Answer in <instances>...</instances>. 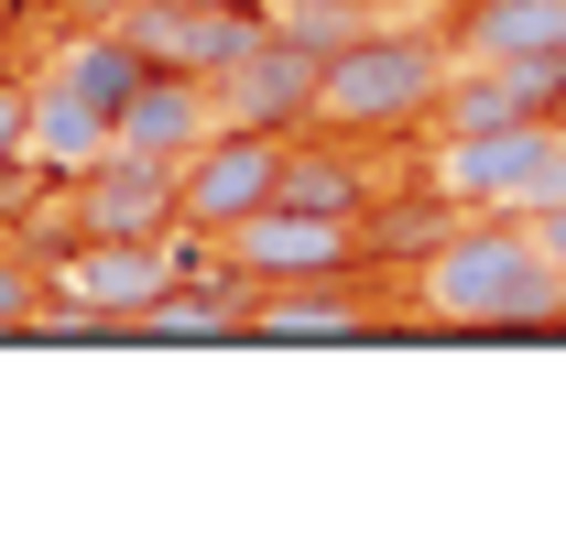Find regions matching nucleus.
I'll return each instance as SVG.
<instances>
[{
  "instance_id": "obj_1",
  "label": "nucleus",
  "mask_w": 566,
  "mask_h": 544,
  "mask_svg": "<svg viewBox=\"0 0 566 544\" xmlns=\"http://www.w3.org/2000/svg\"><path fill=\"white\" fill-rule=\"evenodd\" d=\"M415 327L447 338H556L566 262L534 240V218H458L415 262Z\"/></svg>"
},
{
  "instance_id": "obj_2",
  "label": "nucleus",
  "mask_w": 566,
  "mask_h": 544,
  "mask_svg": "<svg viewBox=\"0 0 566 544\" xmlns=\"http://www.w3.org/2000/svg\"><path fill=\"white\" fill-rule=\"evenodd\" d=\"M447 76H458V44L447 33H392L370 22L327 55V87H316V132H349V142H381V132H436L447 109Z\"/></svg>"
},
{
  "instance_id": "obj_3",
  "label": "nucleus",
  "mask_w": 566,
  "mask_h": 544,
  "mask_svg": "<svg viewBox=\"0 0 566 544\" xmlns=\"http://www.w3.org/2000/svg\"><path fill=\"white\" fill-rule=\"evenodd\" d=\"M424 186L469 218H534L566 197V121H501V132H436Z\"/></svg>"
},
{
  "instance_id": "obj_4",
  "label": "nucleus",
  "mask_w": 566,
  "mask_h": 544,
  "mask_svg": "<svg viewBox=\"0 0 566 544\" xmlns=\"http://www.w3.org/2000/svg\"><path fill=\"white\" fill-rule=\"evenodd\" d=\"M197 262V229H164V240H76L66 262H55V305H76V316H98L109 338H132L142 316H153V294H175Z\"/></svg>"
},
{
  "instance_id": "obj_5",
  "label": "nucleus",
  "mask_w": 566,
  "mask_h": 544,
  "mask_svg": "<svg viewBox=\"0 0 566 544\" xmlns=\"http://www.w3.org/2000/svg\"><path fill=\"white\" fill-rule=\"evenodd\" d=\"M283 153L294 132H251V121H218L186 164H175V229H197V240H229L251 207L283 197Z\"/></svg>"
},
{
  "instance_id": "obj_6",
  "label": "nucleus",
  "mask_w": 566,
  "mask_h": 544,
  "mask_svg": "<svg viewBox=\"0 0 566 544\" xmlns=\"http://www.w3.org/2000/svg\"><path fill=\"white\" fill-rule=\"evenodd\" d=\"M218 262L251 272V283H338V272L370 262V240H359V218H316V207H251L229 240H218Z\"/></svg>"
},
{
  "instance_id": "obj_7",
  "label": "nucleus",
  "mask_w": 566,
  "mask_h": 544,
  "mask_svg": "<svg viewBox=\"0 0 566 544\" xmlns=\"http://www.w3.org/2000/svg\"><path fill=\"white\" fill-rule=\"evenodd\" d=\"M262 22H273V11H251V0H153V11H120V33L142 44V66L208 76V87L262 44Z\"/></svg>"
},
{
  "instance_id": "obj_8",
  "label": "nucleus",
  "mask_w": 566,
  "mask_h": 544,
  "mask_svg": "<svg viewBox=\"0 0 566 544\" xmlns=\"http://www.w3.org/2000/svg\"><path fill=\"white\" fill-rule=\"evenodd\" d=\"M316 87H327V55L294 44L283 22H262V44L218 76V121H251V132H316Z\"/></svg>"
},
{
  "instance_id": "obj_9",
  "label": "nucleus",
  "mask_w": 566,
  "mask_h": 544,
  "mask_svg": "<svg viewBox=\"0 0 566 544\" xmlns=\"http://www.w3.org/2000/svg\"><path fill=\"white\" fill-rule=\"evenodd\" d=\"M76 218H87L98 240H164V229H175V164L109 142V153L76 175Z\"/></svg>"
},
{
  "instance_id": "obj_10",
  "label": "nucleus",
  "mask_w": 566,
  "mask_h": 544,
  "mask_svg": "<svg viewBox=\"0 0 566 544\" xmlns=\"http://www.w3.org/2000/svg\"><path fill=\"white\" fill-rule=\"evenodd\" d=\"M251 338H273V348H359V338H392V316L370 294H349V272L338 283H262L251 294Z\"/></svg>"
},
{
  "instance_id": "obj_11",
  "label": "nucleus",
  "mask_w": 566,
  "mask_h": 544,
  "mask_svg": "<svg viewBox=\"0 0 566 544\" xmlns=\"http://www.w3.org/2000/svg\"><path fill=\"white\" fill-rule=\"evenodd\" d=\"M447 44L480 66H566V11L556 0H458Z\"/></svg>"
},
{
  "instance_id": "obj_12",
  "label": "nucleus",
  "mask_w": 566,
  "mask_h": 544,
  "mask_svg": "<svg viewBox=\"0 0 566 544\" xmlns=\"http://www.w3.org/2000/svg\"><path fill=\"white\" fill-rule=\"evenodd\" d=\"M208 132H218V87L208 76H175V66H153L132 87V109H120V142L132 153H164V164H186Z\"/></svg>"
},
{
  "instance_id": "obj_13",
  "label": "nucleus",
  "mask_w": 566,
  "mask_h": 544,
  "mask_svg": "<svg viewBox=\"0 0 566 544\" xmlns=\"http://www.w3.org/2000/svg\"><path fill=\"white\" fill-rule=\"evenodd\" d=\"M283 207H316V218H370L381 186H370V164L349 153V132H294L283 153Z\"/></svg>"
},
{
  "instance_id": "obj_14",
  "label": "nucleus",
  "mask_w": 566,
  "mask_h": 544,
  "mask_svg": "<svg viewBox=\"0 0 566 544\" xmlns=\"http://www.w3.org/2000/svg\"><path fill=\"white\" fill-rule=\"evenodd\" d=\"M44 76H55L66 98H87V109H98V121L120 132V109H132V87H142L153 66H142V44H132V33L109 22V33H87V44H66V55H55Z\"/></svg>"
},
{
  "instance_id": "obj_15",
  "label": "nucleus",
  "mask_w": 566,
  "mask_h": 544,
  "mask_svg": "<svg viewBox=\"0 0 566 544\" xmlns=\"http://www.w3.org/2000/svg\"><path fill=\"white\" fill-rule=\"evenodd\" d=\"M458 218H469V207H447V197H436V186H415V197L370 207V218H359V240H370L381 262H424V251H436V240H447Z\"/></svg>"
},
{
  "instance_id": "obj_16",
  "label": "nucleus",
  "mask_w": 566,
  "mask_h": 544,
  "mask_svg": "<svg viewBox=\"0 0 566 544\" xmlns=\"http://www.w3.org/2000/svg\"><path fill=\"white\" fill-rule=\"evenodd\" d=\"M370 11H381V0H273V22L294 44H316V55H338L349 33H370Z\"/></svg>"
},
{
  "instance_id": "obj_17",
  "label": "nucleus",
  "mask_w": 566,
  "mask_h": 544,
  "mask_svg": "<svg viewBox=\"0 0 566 544\" xmlns=\"http://www.w3.org/2000/svg\"><path fill=\"white\" fill-rule=\"evenodd\" d=\"M44 294H55V283H33L22 262H0V338H33V316H44Z\"/></svg>"
},
{
  "instance_id": "obj_18",
  "label": "nucleus",
  "mask_w": 566,
  "mask_h": 544,
  "mask_svg": "<svg viewBox=\"0 0 566 544\" xmlns=\"http://www.w3.org/2000/svg\"><path fill=\"white\" fill-rule=\"evenodd\" d=\"M33 164V87H0V175Z\"/></svg>"
},
{
  "instance_id": "obj_19",
  "label": "nucleus",
  "mask_w": 566,
  "mask_h": 544,
  "mask_svg": "<svg viewBox=\"0 0 566 544\" xmlns=\"http://www.w3.org/2000/svg\"><path fill=\"white\" fill-rule=\"evenodd\" d=\"M534 240H545V251L566 262V197H556V207H534Z\"/></svg>"
},
{
  "instance_id": "obj_20",
  "label": "nucleus",
  "mask_w": 566,
  "mask_h": 544,
  "mask_svg": "<svg viewBox=\"0 0 566 544\" xmlns=\"http://www.w3.org/2000/svg\"><path fill=\"white\" fill-rule=\"evenodd\" d=\"M109 11H153V0H109Z\"/></svg>"
},
{
  "instance_id": "obj_21",
  "label": "nucleus",
  "mask_w": 566,
  "mask_h": 544,
  "mask_svg": "<svg viewBox=\"0 0 566 544\" xmlns=\"http://www.w3.org/2000/svg\"><path fill=\"white\" fill-rule=\"evenodd\" d=\"M556 11H566V0H556Z\"/></svg>"
}]
</instances>
